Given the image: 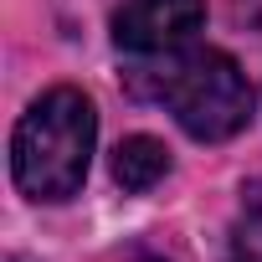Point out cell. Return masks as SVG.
<instances>
[{"mask_svg": "<svg viewBox=\"0 0 262 262\" xmlns=\"http://www.w3.org/2000/svg\"><path fill=\"white\" fill-rule=\"evenodd\" d=\"M155 67L134 72V93L165 103L175 123L201 144H221L252 123V82L216 47H180L165 57H144Z\"/></svg>", "mask_w": 262, "mask_h": 262, "instance_id": "cell-1", "label": "cell"}, {"mask_svg": "<svg viewBox=\"0 0 262 262\" xmlns=\"http://www.w3.org/2000/svg\"><path fill=\"white\" fill-rule=\"evenodd\" d=\"M98 139V113L88 93L77 88H52L41 93L11 134V175L21 195L31 201H72L88 180Z\"/></svg>", "mask_w": 262, "mask_h": 262, "instance_id": "cell-2", "label": "cell"}, {"mask_svg": "<svg viewBox=\"0 0 262 262\" xmlns=\"http://www.w3.org/2000/svg\"><path fill=\"white\" fill-rule=\"evenodd\" d=\"M206 21V0H123L113 11V41L128 57H165L190 47Z\"/></svg>", "mask_w": 262, "mask_h": 262, "instance_id": "cell-3", "label": "cell"}, {"mask_svg": "<svg viewBox=\"0 0 262 262\" xmlns=\"http://www.w3.org/2000/svg\"><path fill=\"white\" fill-rule=\"evenodd\" d=\"M170 175V149L149 134H128L118 149H113V180L128 190V195H144L155 190L160 180Z\"/></svg>", "mask_w": 262, "mask_h": 262, "instance_id": "cell-4", "label": "cell"}, {"mask_svg": "<svg viewBox=\"0 0 262 262\" xmlns=\"http://www.w3.org/2000/svg\"><path fill=\"white\" fill-rule=\"evenodd\" d=\"M242 221H247V231H252V236H262V175L242 190Z\"/></svg>", "mask_w": 262, "mask_h": 262, "instance_id": "cell-5", "label": "cell"}, {"mask_svg": "<svg viewBox=\"0 0 262 262\" xmlns=\"http://www.w3.org/2000/svg\"><path fill=\"white\" fill-rule=\"evenodd\" d=\"M242 262H247V257H242Z\"/></svg>", "mask_w": 262, "mask_h": 262, "instance_id": "cell-6", "label": "cell"}]
</instances>
